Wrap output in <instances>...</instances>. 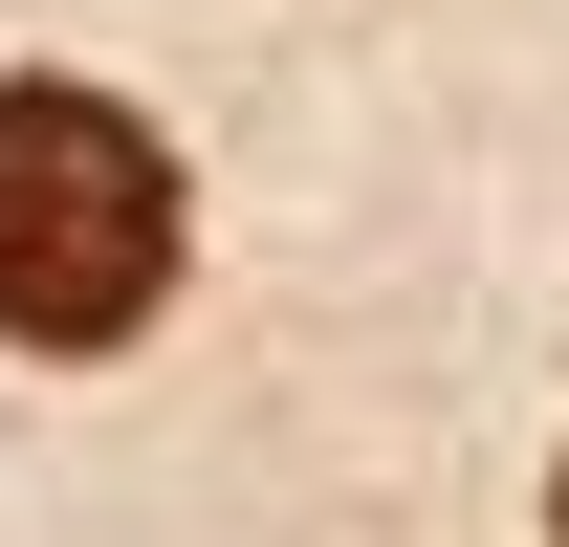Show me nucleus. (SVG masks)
<instances>
[{
	"label": "nucleus",
	"mask_w": 569,
	"mask_h": 547,
	"mask_svg": "<svg viewBox=\"0 0 569 547\" xmlns=\"http://www.w3.org/2000/svg\"><path fill=\"white\" fill-rule=\"evenodd\" d=\"M176 285V153L110 88H0V350H110Z\"/></svg>",
	"instance_id": "f257e3e1"
},
{
	"label": "nucleus",
	"mask_w": 569,
	"mask_h": 547,
	"mask_svg": "<svg viewBox=\"0 0 569 547\" xmlns=\"http://www.w3.org/2000/svg\"><path fill=\"white\" fill-rule=\"evenodd\" d=\"M548 526H569V504H548Z\"/></svg>",
	"instance_id": "f03ea898"
}]
</instances>
